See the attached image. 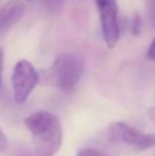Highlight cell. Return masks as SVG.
<instances>
[{
    "mask_svg": "<svg viewBox=\"0 0 155 156\" xmlns=\"http://www.w3.org/2000/svg\"><path fill=\"white\" fill-rule=\"evenodd\" d=\"M29 130L34 151L38 156H54L59 152L63 141V130L55 114L40 110L30 114L23 121Z\"/></svg>",
    "mask_w": 155,
    "mask_h": 156,
    "instance_id": "6da1fadb",
    "label": "cell"
},
{
    "mask_svg": "<svg viewBox=\"0 0 155 156\" xmlns=\"http://www.w3.org/2000/svg\"><path fill=\"white\" fill-rule=\"evenodd\" d=\"M38 82H40V74L29 60L21 59L14 65L11 85H13L14 100L16 103L21 104L26 101Z\"/></svg>",
    "mask_w": 155,
    "mask_h": 156,
    "instance_id": "277c9868",
    "label": "cell"
},
{
    "mask_svg": "<svg viewBox=\"0 0 155 156\" xmlns=\"http://www.w3.org/2000/svg\"><path fill=\"white\" fill-rule=\"evenodd\" d=\"M139 26H140V18H139V15H136L135 16V23H133V33L135 34L139 33Z\"/></svg>",
    "mask_w": 155,
    "mask_h": 156,
    "instance_id": "7c38bea8",
    "label": "cell"
},
{
    "mask_svg": "<svg viewBox=\"0 0 155 156\" xmlns=\"http://www.w3.org/2000/svg\"><path fill=\"white\" fill-rule=\"evenodd\" d=\"M146 4H147V12L150 15L151 21L155 25V0H146Z\"/></svg>",
    "mask_w": 155,
    "mask_h": 156,
    "instance_id": "ba28073f",
    "label": "cell"
},
{
    "mask_svg": "<svg viewBox=\"0 0 155 156\" xmlns=\"http://www.w3.org/2000/svg\"><path fill=\"white\" fill-rule=\"evenodd\" d=\"M147 114H148V118H150L151 121H153L154 123H155V107H151V108H148Z\"/></svg>",
    "mask_w": 155,
    "mask_h": 156,
    "instance_id": "4fadbf2b",
    "label": "cell"
},
{
    "mask_svg": "<svg viewBox=\"0 0 155 156\" xmlns=\"http://www.w3.org/2000/svg\"><path fill=\"white\" fill-rule=\"evenodd\" d=\"M77 156H109V155H106L102 151H98V149H93V148H84L77 152Z\"/></svg>",
    "mask_w": 155,
    "mask_h": 156,
    "instance_id": "52a82bcc",
    "label": "cell"
},
{
    "mask_svg": "<svg viewBox=\"0 0 155 156\" xmlns=\"http://www.w3.org/2000/svg\"><path fill=\"white\" fill-rule=\"evenodd\" d=\"M7 148V137H5L4 132L0 129V152H3Z\"/></svg>",
    "mask_w": 155,
    "mask_h": 156,
    "instance_id": "30bf717a",
    "label": "cell"
},
{
    "mask_svg": "<svg viewBox=\"0 0 155 156\" xmlns=\"http://www.w3.org/2000/svg\"><path fill=\"white\" fill-rule=\"evenodd\" d=\"M109 137L113 143L126 145L135 151H146L155 145L154 133L143 132L125 122H113L109 126Z\"/></svg>",
    "mask_w": 155,
    "mask_h": 156,
    "instance_id": "3957f363",
    "label": "cell"
},
{
    "mask_svg": "<svg viewBox=\"0 0 155 156\" xmlns=\"http://www.w3.org/2000/svg\"><path fill=\"white\" fill-rule=\"evenodd\" d=\"M25 12V4L22 0H8L0 8V36L7 33Z\"/></svg>",
    "mask_w": 155,
    "mask_h": 156,
    "instance_id": "8992f818",
    "label": "cell"
},
{
    "mask_svg": "<svg viewBox=\"0 0 155 156\" xmlns=\"http://www.w3.org/2000/svg\"><path fill=\"white\" fill-rule=\"evenodd\" d=\"M3 69H4V51H3V48L0 47V85H2Z\"/></svg>",
    "mask_w": 155,
    "mask_h": 156,
    "instance_id": "8fae6325",
    "label": "cell"
},
{
    "mask_svg": "<svg viewBox=\"0 0 155 156\" xmlns=\"http://www.w3.org/2000/svg\"><path fill=\"white\" fill-rule=\"evenodd\" d=\"M96 8L100 18L102 36L107 48L113 49L118 44L121 34L120 19H118L117 0H95Z\"/></svg>",
    "mask_w": 155,
    "mask_h": 156,
    "instance_id": "5b68a950",
    "label": "cell"
},
{
    "mask_svg": "<svg viewBox=\"0 0 155 156\" xmlns=\"http://www.w3.org/2000/svg\"><path fill=\"white\" fill-rule=\"evenodd\" d=\"M147 58L150 60H153V62H155V38L151 41L150 47H148V49H147Z\"/></svg>",
    "mask_w": 155,
    "mask_h": 156,
    "instance_id": "9c48e42d",
    "label": "cell"
},
{
    "mask_svg": "<svg viewBox=\"0 0 155 156\" xmlns=\"http://www.w3.org/2000/svg\"><path fill=\"white\" fill-rule=\"evenodd\" d=\"M85 71V60L76 52H62L45 70L38 71L40 82L62 92L74 90Z\"/></svg>",
    "mask_w": 155,
    "mask_h": 156,
    "instance_id": "7a4b0ae2",
    "label": "cell"
}]
</instances>
